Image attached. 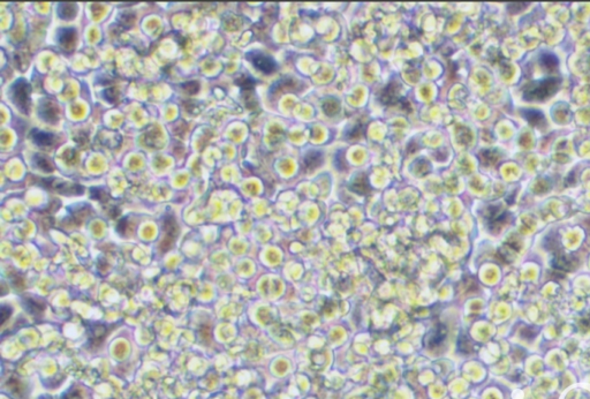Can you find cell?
Wrapping results in <instances>:
<instances>
[{
    "instance_id": "obj_1",
    "label": "cell",
    "mask_w": 590,
    "mask_h": 399,
    "mask_svg": "<svg viewBox=\"0 0 590 399\" xmlns=\"http://www.w3.org/2000/svg\"><path fill=\"white\" fill-rule=\"evenodd\" d=\"M560 78L550 77L530 82L524 89V99L527 102H542L549 99L559 89Z\"/></svg>"
},
{
    "instance_id": "obj_2",
    "label": "cell",
    "mask_w": 590,
    "mask_h": 399,
    "mask_svg": "<svg viewBox=\"0 0 590 399\" xmlns=\"http://www.w3.org/2000/svg\"><path fill=\"white\" fill-rule=\"evenodd\" d=\"M9 95L12 103H13L20 112L25 115H28L30 113L31 86L27 80H17V81L10 87Z\"/></svg>"
},
{
    "instance_id": "obj_3",
    "label": "cell",
    "mask_w": 590,
    "mask_h": 399,
    "mask_svg": "<svg viewBox=\"0 0 590 399\" xmlns=\"http://www.w3.org/2000/svg\"><path fill=\"white\" fill-rule=\"evenodd\" d=\"M38 180L36 181L39 186L44 187V188L55 191L61 195H66V196H73V195H82L85 193V187L79 185V183L63 181L57 178H37Z\"/></svg>"
},
{
    "instance_id": "obj_4",
    "label": "cell",
    "mask_w": 590,
    "mask_h": 399,
    "mask_svg": "<svg viewBox=\"0 0 590 399\" xmlns=\"http://www.w3.org/2000/svg\"><path fill=\"white\" fill-rule=\"evenodd\" d=\"M163 231H164V239L161 243V249L163 253L167 252L173 247V243L177 240L180 229H179L178 222L172 214H167L164 217L163 223Z\"/></svg>"
},
{
    "instance_id": "obj_5",
    "label": "cell",
    "mask_w": 590,
    "mask_h": 399,
    "mask_svg": "<svg viewBox=\"0 0 590 399\" xmlns=\"http://www.w3.org/2000/svg\"><path fill=\"white\" fill-rule=\"evenodd\" d=\"M246 58L264 74H271L277 71V62L273 60V58L260 52V51H250L246 54Z\"/></svg>"
},
{
    "instance_id": "obj_6",
    "label": "cell",
    "mask_w": 590,
    "mask_h": 399,
    "mask_svg": "<svg viewBox=\"0 0 590 399\" xmlns=\"http://www.w3.org/2000/svg\"><path fill=\"white\" fill-rule=\"evenodd\" d=\"M37 112L39 118H41L43 121L51 123V125L57 123L59 120V117H60V110H59L58 104L50 98H44L43 101L39 103Z\"/></svg>"
},
{
    "instance_id": "obj_7",
    "label": "cell",
    "mask_w": 590,
    "mask_h": 399,
    "mask_svg": "<svg viewBox=\"0 0 590 399\" xmlns=\"http://www.w3.org/2000/svg\"><path fill=\"white\" fill-rule=\"evenodd\" d=\"M484 218L486 221V224H488V226H489V229L493 232L495 230H499L501 226H504L506 224V222H507V218H508V215H507V213H506V211L501 209L500 207L491 206V207H489L488 209H486Z\"/></svg>"
},
{
    "instance_id": "obj_8",
    "label": "cell",
    "mask_w": 590,
    "mask_h": 399,
    "mask_svg": "<svg viewBox=\"0 0 590 399\" xmlns=\"http://www.w3.org/2000/svg\"><path fill=\"white\" fill-rule=\"evenodd\" d=\"M87 325V334H88V342H89L90 346H99L107 336L109 329L105 324L98 322L94 323H86Z\"/></svg>"
},
{
    "instance_id": "obj_9",
    "label": "cell",
    "mask_w": 590,
    "mask_h": 399,
    "mask_svg": "<svg viewBox=\"0 0 590 399\" xmlns=\"http://www.w3.org/2000/svg\"><path fill=\"white\" fill-rule=\"evenodd\" d=\"M78 34L74 28H60L57 33V41L62 51L70 52L77 45Z\"/></svg>"
},
{
    "instance_id": "obj_10",
    "label": "cell",
    "mask_w": 590,
    "mask_h": 399,
    "mask_svg": "<svg viewBox=\"0 0 590 399\" xmlns=\"http://www.w3.org/2000/svg\"><path fill=\"white\" fill-rule=\"evenodd\" d=\"M446 336H448V330L446 326L443 324H438L429 331L424 338V345L426 349L434 350L437 347H440L443 343L445 342Z\"/></svg>"
},
{
    "instance_id": "obj_11",
    "label": "cell",
    "mask_w": 590,
    "mask_h": 399,
    "mask_svg": "<svg viewBox=\"0 0 590 399\" xmlns=\"http://www.w3.org/2000/svg\"><path fill=\"white\" fill-rule=\"evenodd\" d=\"M576 263L577 261L573 256H568V255L561 253H556L552 261V265L553 268L558 271L568 273V271H572L575 268Z\"/></svg>"
},
{
    "instance_id": "obj_12",
    "label": "cell",
    "mask_w": 590,
    "mask_h": 399,
    "mask_svg": "<svg viewBox=\"0 0 590 399\" xmlns=\"http://www.w3.org/2000/svg\"><path fill=\"white\" fill-rule=\"evenodd\" d=\"M29 137L31 140H33L35 145H37L38 147H43V148L53 146L55 143V140H57V137H55L53 133H50V131H44L41 129H36V128L31 129Z\"/></svg>"
},
{
    "instance_id": "obj_13",
    "label": "cell",
    "mask_w": 590,
    "mask_h": 399,
    "mask_svg": "<svg viewBox=\"0 0 590 399\" xmlns=\"http://www.w3.org/2000/svg\"><path fill=\"white\" fill-rule=\"evenodd\" d=\"M57 12L59 18L65 20V21H70V20L77 17L78 5L74 3H59L57 6Z\"/></svg>"
},
{
    "instance_id": "obj_14",
    "label": "cell",
    "mask_w": 590,
    "mask_h": 399,
    "mask_svg": "<svg viewBox=\"0 0 590 399\" xmlns=\"http://www.w3.org/2000/svg\"><path fill=\"white\" fill-rule=\"evenodd\" d=\"M98 138H101V143L110 149L117 148L121 143V135H119L117 131L111 130H103L98 134Z\"/></svg>"
},
{
    "instance_id": "obj_15",
    "label": "cell",
    "mask_w": 590,
    "mask_h": 399,
    "mask_svg": "<svg viewBox=\"0 0 590 399\" xmlns=\"http://www.w3.org/2000/svg\"><path fill=\"white\" fill-rule=\"evenodd\" d=\"M23 305H25L27 312L35 317L42 315L44 309H45V304L43 301L36 300L34 298H25L23 299Z\"/></svg>"
},
{
    "instance_id": "obj_16",
    "label": "cell",
    "mask_w": 590,
    "mask_h": 399,
    "mask_svg": "<svg viewBox=\"0 0 590 399\" xmlns=\"http://www.w3.org/2000/svg\"><path fill=\"white\" fill-rule=\"evenodd\" d=\"M398 99H399V96H398V89L397 87L393 85V83H390L389 86H386L384 89L382 91V95H381V102L383 104H386V105H391V104H394Z\"/></svg>"
},
{
    "instance_id": "obj_17",
    "label": "cell",
    "mask_w": 590,
    "mask_h": 399,
    "mask_svg": "<svg viewBox=\"0 0 590 399\" xmlns=\"http://www.w3.org/2000/svg\"><path fill=\"white\" fill-rule=\"evenodd\" d=\"M522 114H524V117L527 119V121L532 126L542 127L545 123L544 114L538 110H533V109L524 110L522 111Z\"/></svg>"
},
{
    "instance_id": "obj_18",
    "label": "cell",
    "mask_w": 590,
    "mask_h": 399,
    "mask_svg": "<svg viewBox=\"0 0 590 399\" xmlns=\"http://www.w3.org/2000/svg\"><path fill=\"white\" fill-rule=\"evenodd\" d=\"M350 188L352 190L355 191L357 194H366L370 189V186H369V181H368V178H366L365 174H358L356 175L355 178H354V180L352 181V185H350Z\"/></svg>"
},
{
    "instance_id": "obj_19",
    "label": "cell",
    "mask_w": 590,
    "mask_h": 399,
    "mask_svg": "<svg viewBox=\"0 0 590 399\" xmlns=\"http://www.w3.org/2000/svg\"><path fill=\"white\" fill-rule=\"evenodd\" d=\"M323 163V155L321 151H309L304 159V164L307 170H314Z\"/></svg>"
},
{
    "instance_id": "obj_20",
    "label": "cell",
    "mask_w": 590,
    "mask_h": 399,
    "mask_svg": "<svg viewBox=\"0 0 590 399\" xmlns=\"http://www.w3.org/2000/svg\"><path fill=\"white\" fill-rule=\"evenodd\" d=\"M540 62H541V66L543 67V70H545L547 72H553L558 69V65H559V61H558L557 57L553 53H543L541 55L540 58Z\"/></svg>"
},
{
    "instance_id": "obj_21",
    "label": "cell",
    "mask_w": 590,
    "mask_h": 399,
    "mask_svg": "<svg viewBox=\"0 0 590 399\" xmlns=\"http://www.w3.org/2000/svg\"><path fill=\"white\" fill-rule=\"evenodd\" d=\"M33 163L38 170L43 171V172L51 173L54 170V167H53L52 163H51L50 159L47 158L46 156H44V155H42V154H36L33 158Z\"/></svg>"
},
{
    "instance_id": "obj_22",
    "label": "cell",
    "mask_w": 590,
    "mask_h": 399,
    "mask_svg": "<svg viewBox=\"0 0 590 399\" xmlns=\"http://www.w3.org/2000/svg\"><path fill=\"white\" fill-rule=\"evenodd\" d=\"M235 83L241 88L242 91H253L255 85H256V81L249 75H242L241 78H239L235 81Z\"/></svg>"
},
{
    "instance_id": "obj_23",
    "label": "cell",
    "mask_w": 590,
    "mask_h": 399,
    "mask_svg": "<svg viewBox=\"0 0 590 399\" xmlns=\"http://www.w3.org/2000/svg\"><path fill=\"white\" fill-rule=\"evenodd\" d=\"M90 193H91V197L95 198V200H98V201L104 202V201H106L107 198H109V194H107L104 189L97 188V187L91 188Z\"/></svg>"
},
{
    "instance_id": "obj_24",
    "label": "cell",
    "mask_w": 590,
    "mask_h": 399,
    "mask_svg": "<svg viewBox=\"0 0 590 399\" xmlns=\"http://www.w3.org/2000/svg\"><path fill=\"white\" fill-rule=\"evenodd\" d=\"M103 97H104L107 102L109 103H115L118 101V93L117 90H115V88H106V89L103 91Z\"/></svg>"
},
{
    "instance_id": "obj_25",
    "label": "cell",
    "mask_w": 590,
    "mask_h": 399,
    "mask_svg": "<svg viewBox=\"0 0 590 399\" xmlns=\"http://www.w3.org/2000/svg\"><path fill=\"white\" fill-rule=\"evenodd\" d=\"M182 89L185 90L187 94L194 95V94H196L198 90H200V85H198V82H196V81H189V82L183 83Z\"/></svg>"
},
{
    "instance_id": "obj_26",
    "label": "cell",
    "mask_w": 590,
    "mask_h": 399,
    "mask_svg": "<svg viewBox=\"0 0 590 399\" xmlns=\"http://www.w3.org/2000/svg\"><path fill=\"white\" fill-rule=\"evenodd\" d=\"M130 15H134L131 13H126V14H121V17H119V23H120L121 26H123L125 28H129L134 25V21H135V17L130 18Z\"/></svg>"
},
{
    "instance_id": "obj_27",
    "label": "cell",
    "mask_w": 590,
    "mask_h": 399,
    "mask_svg": "<svg viewBox=\"0 0 590 399\" xmlns=\"http://www.w3.org/2000/svg\"><path fill=\"white\" fill-rule=\"evenodd\" d=\"M61 399H82L81 394L78 390H75L74 388H71L70 390L67 391L66 393H63V396Z\"/></svg>"
},
{
    "instance_id": "obj_28",
    "label": "cell",
    "mask_w": 590,
    "mask_h": 399,
    "mask_svg": "<svg viewBox=\"0 0 590 399\" xmlns=\"http://www.w3.org/2000/svg\"><path fill=\"white\" fill-rule=\"evenodd\" d=\"M7 307H9V306H5V305H4L2 307V324H4V323L6 322V320H9L10 316H11V314H12V310H11V312H9V313H6Z\"/></svg>"
}]
</instances>
